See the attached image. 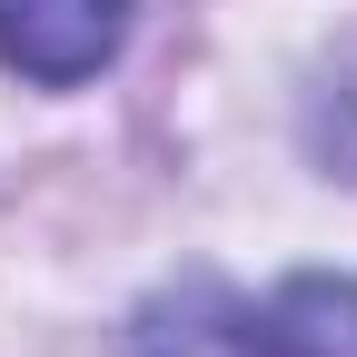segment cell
<instances>
[{"label":"cell","mask_w":357,"mask_h":357,"mask_svg":"<svg viewBox=\"0 0 357 357\" xmlns=\"http://www.w3.org/2000/svg\"><path fill=\"white\" fill-rule=\"evenodd\" d=\"M129 357H357V278H288L258 307L178 288L129 328Z\"/></svg>","instance_id":"obj_1"},{"label":"cell","mask_w":357,"mask_h":357,"mask_svg":"<svg viewBox=\"0 0 357 357\" xmlns=\"http://www.w3.org/2000/svg\"><path fill=\"white\" fill-rule=\"evenodd\" d=\"M129 30V0H0V60L40 89L89 79Z\"/></svg>","instance_id":"obj_2"}]
</instances>
